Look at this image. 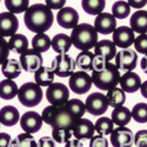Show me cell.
<instances>
[{
	"label": "cell",
	"mask_w": 147,
	"mask_h": 147,
	"mask_svg": "<svg viewBox=\"0 0 147 147\" xmlns=\"http://www.w3.org/2000/svg\"><path fill=\"white\" fill-rule=\"evenodd\" d=\"M120 76V71L113 63L107 61L101 57H94L91 79L95 87L101 91H108L113 87H117Z\"/></svg>",
	"instance_id": "6da1fadb"
},
{
	"label": "cell",
	"mask_w": 147,
	"mask_h": 147,
	"mask_svg": "<svg viewBox=\"0 0 147 147\" xmlns=\"http://www.w3.org/2000/svg\"><path fill=\"white\" fill-rule=\"evenodd\" d=\"M52 9L44 4L31 5L24 13V22L26 27L33 33H45L53 25Z\"/></svg>",
	"instance_id": "7a4b0ae2"
},
{
	"label": "cell",
	"mask_w": 147,
	"mask_h": 147,
	"mask_svg": "<svg viewBox=\"0 0 147 147\" xmlns=\"http://www.w3.org/2000/svg\"><path fill=\"white\" fill-rule=\"evenodd\" d=\"M42 121L50 125L52 128H66L71 129L74 126L76 121L78 120L71 113L69 109L64 106H54L50 105L44 108L41 113Z\"/></svg>",
	"instance_id": "3957f363"
},
{
	"label": "cell",
	"mask_w": 147,
	"mask_h": 147,
	"mask_svg": "<svg viewBox=\"0 0 147 147\" xmlns=\"http://www.w3.org/2000/svg\"><path fill=\"white\" fill-rule=\"evenodd\" d=\"M72 45L80 51H90L98 42V32L91 24H78L71 32Z\"/></svg>",
	"instance_id": "277c9868"
},
{
	"label": "cell",
	"mask_w": 147,
	"mask_h": 147,
	"mask_svg": "<svg viewBox=\"0 0 147 147\" xmlns=\"http://www.w3.org/2000/svg\"><path fill=\"white\" fill-rule=\"evenodd\" d=\"M18 99L22 106L34 107L42 100V90L36 82H25L19 87Z\"/></svg>",
	"instance_id": "5b68a950"
},
{
	"label": "cell",
	"mask_w": 147,
	"mask_h": 147,
	"mask_svg": "<svg viewBox=\"0 0 147 147\" xmlns=\"http://www.w3.org/2000/svg\"><path fill=\"white\" fill-rule=\"evenodd\" d=\"M76 60L67 53L57 55L52 61V71L54 76L59 78H67L71 77L76 72Z\"/></svg>",
	"instance_id": "8992f818"
},
{
	"label": "cell",
	"mask_w": 147,
	"mask_h": 147,
	"mask_svg": "<svg viewBox=\"0 0 147 147\" xmlns=\"http://www.w3.org/2000/svg\"><path fill=\"white\" fill-rule=\"evenodd\" d=\"M46 99L51 105L64 106L69 100V91L65 84L53 82L47 87Z\"/></svg>",
	"instance_id": "52a82bcc"
},
{
	"label": "cell",
	"mask_w": 147,
	"mask_h": 147,
	"mask_svg": "<svg viewBox=\"0 0 147 147\" xmlns=\"http://www.w3.org/2000/svg\"><path fill=\"white\" fill-rule=\"evenodd\" d=\"M114 65L119 71H133L138 64V54L132 48H122L115 54Z\"/></svg>",
	"instance_id": "ba28073f"
},
{
	"label": "cell",
	"mask_w": 147,
	"mask_h": 147,
	"mask_svg": "<svg viewBox=\"0 0 147 147\" xmlns=\"http://www.w3.org/2000/svg\"><path fill=\"white\" fill-rule=\"evenodd\" d=\"M19 59L22 69L27 73H34L35 71H38L44 63L41 53L33 48H28L24 53H21Z\"/></svg>",
	"instance_id": "9c48e42d"
},
{
	"label": "cell",
	"mask_w": 147,
	"mask_h": 147,
	"mask_svg": "<svg viewBox=\"0 0 147 147\" xmlns=\"http://www.w3.org/2000/svg\"><path fill=\"white\" fill-rule=\"evenodd\" d=\"M108 106L109 105H108L106 95L100 92H95V93L90 94L86 99V102H85L86 111L90 114L96 115V117L104 114L107 111Z\"/></svg>",
	"instance_id": "30bf717a"
},
{
	"label": "cell",
	"mask_w": 147,
	"mask_h": 147,
	"mask_svg": "<svg viewBox=\"0 0 147 147\" xmlns=\"http://www.w3.org/2000/svg\"><path fill=\"white\" fill-rule=\"evenodd\" d=\"M68 84L72 92L77 94H85L92 87V79L85 71H76L69 77Z\"/></svg>",
	"instance_id": "8fae6325"
},
{
	"label": "cell",
	"mask_w": 147,
	"mask_h": 147,
	"mask_svg": "<svg viewBox=\"0 0 147 147\" xmlns=\"http://www.w3.org/2000/svg\"><path fill=\"white\" fill-rule=\"evenodd\" d=\"M109 140L113 147H132L134 142V133L126 126H118L109 134Z\"/></svg>",
	"instance_id": "7c38bea8"
},
{
	"label": "cell",
	"mask_w": 147,
	"mask_h": 147,
	"mask_svg": "<svg viewBox=\"0 0 147 147\" xmlns=\"http://www.w3.org/2000/svg\"><path fill=\"white\" fill-rule=\"evenodd\" d=\"M42 118L38 112L28 111L20 117V126L25 133H36L42 127Z\"/></svg>",
	"instance_id": "4fadbf2b"
},
{
	"label": "cell",
	"mask_w": 147,
	"mask_h": 147,
	"mask_svg": "<svg viewBox=\"0 0 147 147\" xmlns=\"http://www.w3.org/2000/svg\"><path fill=\"white\" fill-rule=\"evenodd\" d=\"M57 21L59 24V26L63 28H66V30L74 28L79 24V13L73 7H69V6L63 7L61 9H59L57 14Z\"/></svg>",
	"instance_id": "5bb4252c"
},
{
	"label": "cell",
	"mask_w": 147,
	"mask_h": 147,
	"mask_svg": "<svg viewBox=\"0 0 147 147\" xmlns=\"http://www.w3.org/2000/svg\"><path fill=\"white\" fill-rule=\"evenodd\" d=\"M136 40V35L128 26H120L117 27L113 32V42L117 47L122 48H129Z\"/></svg>",
	"instance_id": "9a60e30c"
},
{
	"label": "cell",
	"mask_w": 147,
	"mask_h": 147,
	"mask_svg": "<svg viewBox=\"0 0 147 147\" xmlns=\"http://www.w3.org/2000/svg\"><path fill=\"white\" fill-rule=\"evenodd\" d=\"M94 28L98 33H101L105 35L111 34L117 28V19L112 13L102 12V13L96 16L94 20Z\"/></svg>",
	"instance_id": "2e32d148"
},
{
	"label": "cell",
	"mask_w": 147,
	"mask_h": 147,
	"mask_svg": "<svg viewBox=\"0 0 147 147\" xmlns=\"http://www.w3.org/2000/svg\"><path fill=\"white\" fill-rule=\"evenodd\" d=\"M19 28V20L16 14L11 12L0 13V35L1 36H12L17 33Z\"/></svg>",
	"instance_id": "e0dca14e"
},
{
	"label": "cell",
	"mask_w": 147,
	"mask_h": 147,
	"mask_svg": "<svg viewBox=\"0 0 147 147\" xmlns=\"http://www.w3.org/2000/svg\"><path fill=\"white\" fill-rule=\"evenodd\" d=\"M94 132H95L94 124L91 120L84 119V118L78 119L76 121L74 126H73V128H72V134L78 140L91 139L94 136Z\"/></svg>",
	"instance_id": "ac0fdd59"
},
{
	"label": "cell",
	"mask_w": 147,
	"mask_h": 147,
	"mask_svg": "<svg viewBox=\"0 0 147 147\" xmlns=\"http://www.w3.org/2000/svg\"><path fill=\"white\" fill-rule=\"evenodd\" d=\"M119 85H120V88L125 93H134L140 88L141 79L133 71H127L122 76H120Z\"/></svg>",
	"instance_id": "d6986e66"
},
{
	"label": "cell",
	"mask_w": 147,
	"mask_h": 147,
	"mask_svg": "<svg viewBox=\"0 0 147 147\" xmlns=\"http://www.w3.org/2000/svg\"><path fill=\"white\" fill-rule=\"evenodd\" d=\"M129 26L134 33L147 34V11L138 9L129 19Z\"/></svg>",
	"instance_id": "ffe728a7"
},
{
	"label": "cell",
	"mask_w": 147,
	"mask_h": 147,
	"mask_svg": "<svg viewBox=\"0 0 147 147\" xmlns=\"http://www.w3.org/2000/svg\"><path fill=\"white\" fill-rule=\"evenodd\" d=\"M94 54L106 59L107 61H111L117 54V46L112 40L105 39L101 41H98L96 45L94 46Z\"/></svg>",
	"instance_id": "44dd1931"
},
{
	"label": "cell",
	"mask_w": 147,
	"mask_h": 147,
	"mask_svg": "<svg viewBox=\"0 0 147 147\" xmlns=\"http://www.w3.org/2000/svg\"><path fill=\"white\" fill-rule=\"evenodd\" d=\"M20 120V114L18 108L14 106H5L0 109V124L12 127L17 125Z\"/></svg>",
	"instance_id": "7402d4cb"
},
{
	"label": "cell",
	"mask_w": 147,
	"mask_h": 147,
	"mask_svg": "<svg viewBox=\"0 0 147 147\" xmlns=\"http://www.w3.org/2000/svg\"><path fill=\"white\" fill-rule=\"evenodd\" d=\"M72 46V41L69 35L65 33H58L53 36V39L51 41V47L53 48V51L57 52L58 54H64L69 51V48Z\"/></svg>",
	"instance_id": "603a6c76"
},
{
	"label": "cell",
	"mask_w": 147,
	"mask_h": 147,
	"mask_svg": "<svg viewBox=\"0 0 147 147\" xmlns=\"http://www.w3.org/2000/svg\"><path fill=\"white\" fill-rule=\"evenodd\" d=\"M22 72V67L20 65V61L17 59H7L1 65V73L6 77V79L13 80L19 78Z\"/></svg>",
	"instance_id": "cb8c5ba5"
},
{
	"label": "cell",
	"mask_w": 147,
	"mask_h": 147,
	"mask_svg": "<svg viewBox=\"0 0 147 147\" xmlns=\"http://www.w3.org/2000/svg\"><path fill=\"white\" fill-rule=\"evenodd\" d=\"M9 51H13L16 53H24L26 50H28V39L26 35L16 33L12 36H9V40L7 41Z\"/></svg>",
	"instance_id": "d4e9b609"
},
{
	"label": "cell",
	"mask_w": 147,
	"mask_h": 147,
	"mask_svg": "<svg viewBox=\"0 0 147 147\" xmlns=\"http://www.w3.org/2000/svg\"><path fill=\"white\" fill-rule=\"evenodd\" d=\"M54 73L51 67L41 66L38 71L34 72V80L39 86H46L48 87L51 84L54 82Z\"/></svg>",
	"instance_id": "484cf974"
},
{
	"label": "cell",
	"mask_w": 147,
	"mask_h": 147,
	"mask_svg": "<svg viewBox=\"0 0 147 147\" xmlns=\"http://www.w3.org/2000/svg\"><path fill=\"white\" fill-rule=\"evenodd\" d=\"M18 85L11 79L0 81V98L4 100H11L18 95Z\"/></svg>",
	"instance_id": "4316f807"
},
{
	"label": "cell",
	"mask_w": 147,
	"mask_h": 147,
	"mask_svg": "<svg viewBox=\"0 0 147 147\" xmlns=\"http://www.w3.org/2000/svg\"><path fill=\"white\" fill-rule=\"evenodd\" d=\"M112 121L118 126H126L132 119L131 111L125 106L115 107L112 112Z\"/></svg>",
	"instance_id": "83f0119b"
},
{
	"label": "cell",
	"mask_w": 147,
	"mask_h": 147,
	"mask_svg": "<svg viewBox=\"0 0 147 147\" xmlns=\"http://www.w3.org/2000/svg\"><path fill=\"white\" fill-rule=\"evenodd\" d=\"M106 98H107L108 105L115 108L119 106H124V104L126 101V93L120 87H113L107 91Z\"/></svg>",
	"instance_id": "f1b7e54d"
},
{
	"label": "cell",
	"mask_w": 147,
	"mask_h": 147,
	"mask_svg": "<svg viewBox=\"0 0 147 147\" xmlns=\"http://www.w3.org/2000/svg\"><path fill=\"white\" fill-rule=\"evenodd\" d=\"M95 54L91 51H81L76 58V65L80 71H92Z\"/></svg>",
	"instance_id": "f546056e"
},
{
	"label": "cell",
	"mask_w": 147,
	"mask_h": 147,
	"mask_svg": "<svg viewBox=\"0 0 147 147\" xmlns=\"http://www.w3.org/2000/svg\"><path fill=\"white\" fill-rule=\"evenodd\" d=\"M106 6V0H81V7L87 14L98 16L102 13Z\"/></svg>",
	"instance_id": "4dcf8cb0"
},
{
	"label": "cell",
	"mask_w": 147,
	"mask_h": 147,
	"mask_svg": "<svg viewBox=\"0 0 147 147\" xmlns=\"http://www.w3.org/2000/svg\"><path fill=\"white\" fill-rule=\"evenodd\" d=\"M52 39L45 33H36L32 39V48L40 53L47 52L51 47Z\"/></svg>",
	"instance_id": "1f68e13d"
},
{
	"label": "cell",
	"mask_w": 147,
	"mask_h": 147,
	"mask_svg": "<svg viewBox=\"0 0 147 147\" xmlns=\"http://www.w3.org/2000/svg\"><path fill=\"white\" fill-rule=\"evenodd\" d=\"M12 147H38V142L30 133H20L11 142Z\"/></svg>",
	"instance_id": "d6a6232c"
},
{
	"label": "cell",
	"mask_w": 147,
	"mask_h": 147,
	"mask_svg": "<svg viewBox=\"0 0 147 147\" xmlns=\"http://www.w3.org/2000/svg\"><path fill=\"white\" fill-rule=\"evenodd\" d=\"M5 6L8 12L13 14L25 13V11L30 7V0H5Z\"/></svg>",
	"instance_id": "836d02e7"
},
{
	"label": "cell",
	"mask_w": 147,
	"mask_h": 147,
	"mask_svg": "<svg viewBox=\"0 0 147 147\" xmlns=\"http://www.w3.org/2000/svg\"><path fill=\"white\" fill-rule=\"evenodd\" d=\"M113 121L112 119H109L107 117H101L99 118L95 124H94V127H95V132H98V134H101V136H109L113 131Z\"/></svg>",
	"instance_id": "e575fe53"
},
{
	"label": "cell",
	"mask_w": 147,
	"mask_h": 147,
	"mask_svg": "<svg viewBox=\"0 0 147 147\" xmlns=\"http://www.w3.org/2000/svg\"><path fill=\"white\" fill-rule=\"evenodd\" d=\"M65 106L71 111V113L74 115L77 119H80L84 117V114L86 113V107L85 104L80 100V99H69Z\"/></svg>",
	"instance_id": "d590c367"
},
{
	"label": "cell",
	"mask_w": 147,
	"mask_h": 147,
	"mask_svg": "<svg viewBox=\"0 0 147 147\" xmlns=\"http://www.w3.org/2000/svg\"><path fill=\"white\" fill-rule=\"evenodd\" d=\"M131 13V7L126 1H119L114 3L112 6V14L114 16V18L117 19H126Z\"/></svg>",
	"instance_id": "8d00e7d4"
},
{
	"label": "cell",
	"mask_w": 147,
	"mask_h": 147,
	"mask_svg": "<svg viewBox=\"0 0 147 147\" xmlns=\"http://www.w3.org/2000/svg\"><path fill=\"white\" fill-rule=\"evenodd\" d=\"M132 118L134 121L139 122V124H145L147 122V104L139 102L132 108Z\"/></svg>",
	"instance_id": "74e56055"
},
{
	"label": "cell",
	"mask_w": 147,
	"mask_h": 147,
	"mask_svg": "<svg viewBox=\"0 0 147 147\" xmlns=\"http://www.w3.org/2000/svg\"><path fill=\"white\" fill-rule=\"evenodd\" d=\"M72 137L71 129L66 128H52V138L58 144H66Z\"/></svg>",
	"instance_id": "f35d334b"
},
{
	"label": "cell",
	"mask_w": 147,
	"mask_h": 147,
	"mask_svg": "<svg viewBox=\"0 0 147 147\" xmlns=\"http://www.w3.org/2000/svg\"><path fill=\"white\" fill-rule=\"evenodd\" d=\"M133 45L138 53L144 55L147 54V34H139L138 36H136Z\"/></svg>",
	"instance_id": "ab89813d"
},
{
	"label": "cell",
	"mask_w": 147,
	"mask_h": 147,
	"mask_svg": "<svg viewBox=\"0 0 147 147\" xmlns=\"http://www.w3.org/2000/svg\"><path fill=\"white\" fill-rule=\"evenodd\" d=\"M8 55H9L8 44L4 36L0 35V65H3L8 59Z\"/></svg>",
	"instance_id": "60d3db41"
},
{
	"label": "cell",
	"mask_w": 147,
	"mask_h": 147,
	"mask_svg": "<svg viewBox=\"0 0 147 147\" xmlns=\"http://www.w3.org/2000/svg\"><path fill=\"white\" fill-rule=\"evenodd\" d=\"M134 144L137 147H147V129H140L134 134Z\"/></svg>",
	"instance_id": "b9f144b4"
},
{
	"label": "cell",
	"mask_w": 147,
	"mask_h": 147,
	"mask_svg": "<svg viewBox=\"0 0 147 147\" xmlns=\"http://www.w3.org/2000/svg\"><path fill=\"white\" fill-rule=\"evenodd\" d=\"M90 147H108V141L101 134H96L90 139Z\"/></svg>",
	"instance_id": "7bdbcfd3"
},
{
	"label": "cell",
	"mask_w": 147,
	"mask_h": 147,
	"mask_svg": "<svg viewBox=\"0 0 147 147\" xmlns=\"http://www.w3.org/2000/svg\"><path fill=\"white\" fill-rule=\"evenodd\" d=\"M46 6L51 9H61L65 7L66 0H45Z\"/></svg>",
	"instance_id": "ee69618b"
},
{
	"label": "cell",
	"mask_w": 147,
	"mask_h": 147,
	"mask_svg": "<svg viewBox=\"0 0 147 147\" xmlns=\"http://www.w3.org/2000/svg\"><path fill=\"white\" fill-rule=\"evenodd\" d=\"M38 147H55V141L52 137H42L38 141Z\"/></svg>",
	"instance_id": "f6af8a7d"
},
{
	"label": "cell",
	"mask_w": 147,
	"mask_h": 147,
	"mask_svg": "<svg viewBox=\"0 0 147 147\" xmlns=\"http://www.w3.org/2000/svg\"><path fill=\"white\" fill-rule=\"evenodd\" d=\"M127 4H128L129 7H132V8L140 9V8H142V7L146 6L147 0H127Z\"/></svg>",
	"instance_id": "bcb514c9"
},
{
	"label": "cell",
	"mask_w": 147,
	"mask_h": 147,
	"mask_svg": "<svg viewBox=\"0 0 147 147\" xmlns=\"http://www.w3.org/2000/svg\"><path fill=\"white\" fill-rule=\"evenodd\" d=\"M12 142L11 136L7 133H0V147H9Z\"/></svg>",
	"instance_id": "7dc6e473"
},
{
	"label": "cell",
	"mask_w": 147,
	"mask_h": 147,
	"mask_svg": "<svg viewBox=\"0 0 147 147\" xmlns=\"http://www.w3.org/2000/svg\"><path fill=\"white\" fill-rule=\"evenodd\" d=\"M65 147H84V144L78 140V139H69L66 144H65Z\"/></svg>",
	"instance_id": "c3c4849f"
},
{
	"label": "cell",
	"mask_w": 147,
	"mask_h": 147,
	"mask_svg": "<svg viewBox=\"0 0 147 147\" xmlns=\"http://www.w3.org/2000/svg\"><path fill=\"white\" fill-rule=\"evenodd\" d=\"M140 67H141V69H142V72L145 73V74H147V54H145V55L141 58Z\"/></svg>",
	"instance_id": "681fc988"
},
{
	"label": "cell",
	"mask_w": 147,
	"mask_h": 147,
	"mask_svg": "<svg viewBox=\"0 0 147 147\" xmlns=\"http://www.w3.org/2000/svg\"><path fill=\"white\" fill-rule=\"evenodd\" d=\"M139 90H140V92H141V95L147 99V80H145V81L141 84V86H140Z\"/></svg>",
	"instance_id": "f907efd6"
}]
</instances>
